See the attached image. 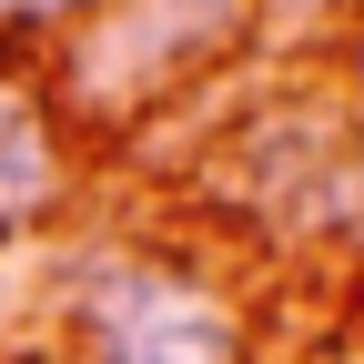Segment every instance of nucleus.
I'll return each mask as SVG.
<instances>
[{
    "mask_svg": "<svg viewBox=\"0 0 364 364\" xmlns=\"http://www.w3.org/2000/svg\"><path fill=\"white\" fill-rule=\"evenodd\" d=\"M61 193V132L31 91H0V233H31Z\"/></svg>",
    "mask_w": 364,
    "mask_h": 364,
    "instance_id": "obj_2",
    "label": "nucleus"
},
{
    "mask_svg": "<svg viewBox=\"0 0 364 364\" xmlns=\"http://www.w3.org/2000/svg\"><path fill=\"white\" fill-rule=\"evenodd\" d=\"M11 11H31V21H51V11H81V0H11Z\"/></svg>",
    "mask_w": 364,
    "mask_h": 364,
    "instance_id": "obj_3",
    "label": "nucleus"
},
{
    "mask_svg": "<svg viewBox=\"0 0 364 364\" xmlns=\"http://www.w3.org/2000/svg\"><path fill=\"white\" fill-rule=\"evenodd\" d=\"M91 344L102 364H243L233 304L162 263H122L91 284Z\"/></svg>",
    "mask_w": 364,
    "mask_h": 364,
    "instance_id": "obj_1",
    "label": "nucleus"
}]
</instances>
